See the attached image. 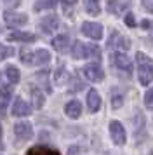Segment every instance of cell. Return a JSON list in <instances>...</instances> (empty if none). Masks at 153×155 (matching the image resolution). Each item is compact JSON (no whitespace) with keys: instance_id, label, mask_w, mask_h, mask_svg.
Instances as JSON below:
<instances>
[{"instance_id":"cell-1","label":"cell","mask_w":153,"mask_h":155,"mask_svg":"<svg viewBox=\"0 0 153 155\" xmlns=\"http://www.w3.org/2000/svg\"><path fill=\"white\" fill-rule=\"evenodd\" d=\"M138 61V78L141 85H150L153 82V61L146 56L145 52L136 54Z\"/></svg>"},{"instance_id":"cell-2","label":"cell","mask_w":153,"mask_h":155,"mask_svg":"<svg viewBox=\"0 0 153 155\" xmlns=\"http://www.w3.org/2000/svg\"><path fill=\"white\" fill-rule=\"evenodd\" d=\"M110 136H111V141L115 145H118V147H122L125 143V140H127L125 138V129L118 120H111L110 122Z\"/></svg>"},{"instance_id":"cell-3","label":"cell","mask_w":153,"mask_h":155,"mask_svg":"<svg viewBox=\"0 0 153 155\" xmlns=\"http://www.w3.org/2000/svg\"><path fill=\"white\" fill-rule=\"evenodd\" d=\"M82 71H83V75H85V78L90 80V82H101V80L104 78V71H103V68H101L97 63L85 64Z\"/></svg>"},{"instance_id":"cell-4","label":"cell","mask_w":153,"mask_h":155,"mask_svg":"<svg viewBox=\"0 0 153 155\" xmlns=\"http://www.w3.org/2000/svg\"><path fill=\"white\" fill-rule=\"evenodd\" d=\"M82 33L85 37L92 38V40H101V37H103V26L99 23L85 21L82 25Z\"/></svg>"},{"instance_id":"cell-5","label":"cell","mask_w":153,"mask_h":155,"mask_svg":"<svg viewBox=\"0 0 153 155\" xmlns=\"http://www.w3.org/2000/svg\"><path fill=\"white\" fill-rule=\"evenodd\" d=\"M111 63L122 71H127V73L132 71V61L129 59L127 54H124V52H115V54H111Z\"/></svg>"},{"instance_id":"cell-6","label":"cell","mask_w":153,"mask_h":155,"mask_svg":"<svg viewBox=\"0 0 153 155\" xmlns=\"http://www.w3.org/2000/svg\"><path fill=\"white\" fill-rule=\"evenodd\" d=\"M4 21L9 26H23L28 23V16L26 14H19V12H12V11H5L4 12Z\"/></svg>"},{"instance_id":"cell-7","label":"cell","mask_w":153,"mask_h":155,"mask_svg":"<svg viewBox=\"0 0 153 155\" xmlns=\"http://www.w3.org/2000/svg\"><path fill=\"white\" fill-rule=\"evenodd\" d=\"M38 26H40V30L44 33H52V31L57 30V26H59V19H57V16L49 14L47 18H44V19L38 23Z\"/></svg>"},{"instance_id":"cell-8","label":"cell","mask_w":153,"mask_h":155,"mask_svg":"<svg viewBox=\"0 0 153 155\" xmlns=\"http://www.w3.org/2000/svg\"><path fill=\"white\" fill-rule=\"evenodd\" d=\"M14 133L18 138L21 140H30L31 136H33V127L30 122H18L16 126H14Z\"/></svg>"},{"instance_id":"cell-9","label":"cell","mask_w":153,"mask_h":155,"mask_svg":"<svg viewBox=\"0 0 153 155\" xmlns=\"http://www.w3.org/2000/svg\"><path fill=\"white\" fill-rule=\"evenodd\" d=\"M111 45L120 47V49H129V47H131V40H129V38H125V37H122L118 31H113V33L110 35L108 47H111Z\"/></svg>"},{"instance_id":"cell-10","label":"cell","mask_w":153,"mask_h":155,"mask_svg":"<svg viewBox=\"0 0 153 155\" xmlns=\"http://www.w3.org/2000/svg\"><path fill=\"white\" fill-rule=\"evenodd\" d=\"M64 113L68 115L70 119H78V117L82 115V105H80L76 99H71V101H68L66 106H64Z\"/></svg>"},{"instance_id":"cell-11","label":"cell","mask_w":153,"mask_h":155,"mask_svg":"<svg viewBox=\"0 0 153 155\" xmlns=\"http://www.w3.org/2000/svg\"><path fill=\"white\" fill-rule=\"evenodd\" d=\"M30 113H31V110H30L28 103H24V99L18 98L16 101H14L12 115H16V117H26V115H30Z\"/></svg>"},{"instance_id":"cell-12","label":"cell","mask_w":153,"mask_h":155,"mask_svg":"<svg viewBox=\"0 0 153 155\" xmlns=\"http://www.w3.org/2000/svg\"><path fill=\"white\" fill-rule=\"evenodd\" d=\"M7 40H12V42H35V35L30 31H12L9 33Z\"/></svg>"},{"instance_id":"cell-13","label":"cell","mask_w":153,"mask_h":155,"mask_svg":"<svg viewBox=\"0 0 153 155\" xmlns=\"http://www.w3.org/2000/svg\"><path fill=\"white\" fill-rule=\"evenodd\" d=\"M87 106H89V110L92 113L97 112V110L101 108V96H99L97 91H94V89H90L89 94H87Z\"/></svg>"},{"instance_id":"cell-14","label":"cell","mask_w":153,"mask_h":155,"mask_svg":"<svg viewBox=\"0 0 153 155\" xmlns=\"http://www.w3.org/2000/svg\"><path fill=\"white\" fill-rule=\"evenodd\" d=\"M50 42H52V47H54L57 52H64L70 45V38L66 35H57V37H54Z\"/></svg>"},{"instance_id":"cell-15","label":"cell","mask_w":153,"mask_h":155,"mask_svg":"<svg viewBox=\"0 0 153 155\" xmlns=\"http://www.w3.org/2000/svg\"><path fill=\"white\" fill-rule=\"evenodd\" d=\"M127 5H129V0H110L108 2V11H110L111 14L118 16Z\"/></svg>"},{"instance_id":"cell-16","label":"cell","mask_w":153,"mask_h":155,"mask_svg":"<svg viewBox=\"0 0 153 155\" xmlns=\"http://www.w3.org/2000/svg\"><path fill=\"white\" fill-rule=\"evenodd\" d=\"M71 54H73L75 59H83V58H87V44H82L80 40H76V42L73 44Z\"/></svg>"},{"instance_id":"cell-17","label":"cell","mask_w":153,"mask_h":155,"mask_svg":"<svg viewBox=\"0 0 153 155\" xmlns=\"http://www.w3.org/2000/svg\"><path fill=\"white\" fill-rule=\"evenodd\" d=\"M26 155H61L57 150H52V148L47 147H33L28 150Z\"/></svg>"},{"instance_id":"cell-18","label":"cell","mask_w":153,"mask_h":155,"mask_svg":"<svg viewBox=\"0 0 153 155\" xmlns=\"http://www.w3.org/2000/svg\"><path fill=\"white\" fill-rule=\"evenodd\" d=\"M50 61V54H49V51L45 49H40L37 51V52H33V63L35 64H45Z\"/></svg>"},{"instance_id":"cell-19","label":"cell","mask_w":153,"mask_h":155,"mask_svg":"<svg viewBox=\"0 0 153 155\" xmlns=\"http://www.w3.org/2000/svg\"><path fill=\"white\" fill-rule=\"evenodd\" d=\"M5 75H7V78H9V82H12V84H18L19 78H21V73L16 66H7Z\"/></svg>"},{"instance_id":"cell-20","label":"cell","mask_w":153,"mask_h":155,"mask_svg":"<svg viewBox=\"0 0 153 155\" xmlns=\"http://www.w3.org/2000/svg\"><path fill=\"white\" fill-rule=\"evenodd\" d=\"M56 4H57V0H37L33 7H35V11H44V9L56 7Z\"/></svg>"},{"instance_id":"cell-21","label":"cell","mask_w":153,"mask_h":155,"mask_svg":"<svg viewBox=\"0 0 153 155\" xmlns=\"http://www.w3.org/2000/svg\"><path fill=\"white\" fill-rule=\"evenodd\" d=\"M122 105H124V94L120 91H113L111 92V106H113V110H118Z\"/></svg>"},{"instance_id":"cell-22","label":"cell","mask_w":153,"mask_h":155,"mask_svg":"<svg viewBox=\"0 0 153 155\" xmlns=\"http://www.w3.org/2000/svg\"><path fill=\"white\" fill-rule=\"evenodd\" d=\"M31 99H33V106L35 108H42V105H44V96H42L40 91L31 89Z\"/></svg>"},{"instance_id":"cell-23","label":"cell","mask_w":153,"mask_h":155,"mask_svg":"<svg viewBox=\"0 0 153 155\" xmlns=\"http://www.w3.org/2000/svg\"><path fill=\"white\" fill-rule=\"evenodd\" d=\"M54 78H56V84H64V82H66V78H68V73L64 71V68H57V70H56Z\"/></svg>"},{"instance_id":"cell-24","label":"cell","mask_w":153,"mask_h":155,"mask_svg":"<svg viewBox=\"0 0 153 155\" xmlns=\"http://www.w3.org/2000/svg\"><path fill=\"white\" fill-rule=\"evenodd\" d=\"M145 106L148 110H153V87H150L145 94Z\"/></svg>"},{"instance_id":"cell-25","label":"cell","mask_w":153,"mask_h":155,"mask_svg":"<svg viewBox=\"0 0 153 155\" xmlns=\"http://www.w3.org/2000/svg\"><path fill=\"white\" fill-rule=\"evenodd\" d=\"M87 58H96L99 59L101 58V51L97 45H87Z\"/></svg>"},{"instance_id":"cell-26","label":"cell","mask_w":153,"mask_h":155,"mask_svg":"<svg viewBox=\"0 0 153 155\" xmlns=\"http://www.w3.org/2000/svg\"><path fill=\"white\" fill-rule=\"evenodd\" d=\"M11 94H12V89H11V87H2V89H0V98H2L4 103H7V101L11 99Z\"/></svg>"},{"instance_id":"cell-27","label":"cell","mask_w":153,"mask_h":155,"mask_svg":"<svg viewBox=\"0 0 153 155\" xmlns=\"http://www.w3.org/2000/svg\"><path fill=\"white\" fill-rule=\"evenodd\" d=\"M21 61L23 63H33V52H30V51H21Z\"/></svg>"},{"instance_id":"cell-28","label":"cell","mask_w":153,"mask_h":155,"mask_svg":"<svg viewBox=\"0 0 153 155\" xmlns=\"http://www.w3.org/2000/svg\"><path fill=\"white\" fill-rule=\"evenodd\" d=\"M14 49L12 47H4V45H0V59H5V58L12 56Z\"/></svg>"},{"instance_id":"cell-29","label":"cell","mask_w":153,"mask_h":155,"mask_svg":"<svg viewBox=\"0 0 153 155\" xmlns=\"http://www.w3.org/2000/svg\"><path fill=\"white\" fill-rule=\"evenodd\" d=\"M124 21L129 28H136V19H134V14H132V12H127V14H125Z\"/></svg>"},{"instance_id":"cell-30","label":"cell","mask_w":153,"mask_h":155,"mask_svg":"<svg viewBox=\"0 0 153 155\" xmlns=\"http://www.w3.org/2000/svg\"><path fill=\"white\" fill-rule=\"evenodd\" d=\"M143 7H145L146 11L153 12V0H143Z\"/></svg>"},{"instance_id":"cell-31","label":"cell","mask_w":153,"mask_h":155,"mask_svg":"<svg viewBox=\"0 0 153 155\" xmlns=\"http://www.w3.org/2000/svg\"><path fill=\"white\" fill-rule=\"evenodd\" d=\"M141 26H143L145 30H151L153 28V23L148 21V19H143V21H141Z\"/></svg>"},{"instance_id":"cell-32","label":"cell","mask_w":153,"mask_h":155,"mask_svg":"<svg viewBox=\"0 0 153 155\" xmlns=\"http://www.w3.org/2000/svg\"><path fill=\"white\" fill-rule=\"evenodd\" d=\"M7 5H11V7H16V5H19V2L21 0H4Z\"/></svg>"},{"instance_id":"cell-33","label":"cell","mask_w":153,"mask_h":155,"mask_svg":"<svg viewBox=\"0 0 153 155\" xmlns=\"http://www.w3.org/2000/svg\"><path fill=\"white\" fill-rule=\"evenodd\" d=\"M68 155H80V150H78L76 147H71L70 152H68Z\"/></svg>"},{"instance_id":"cell-34","label":"cell","mask_w":153,"mask_h":155,"mask_svg":"<svg viewBox=\"0 0 153 155\" xmlns=\"http://www.w3.org/2000/svg\"><path fill=\"white\" fill-rule=\"evenodd\" d=\"M63 2H64V5H73L76 0H63Z\"/></svg>"},{"instance_id":"cell-35","label":"cell","mask_w":153,"mask_h":155,"mask_svg":"<svg viewBox=\"0 0 153 155\" xmlns=\"http://www.w3.org/2000/svg\"><path fill=\"white\" fill-rule=\"evenodd\" d=\"M87 4H99V0H87Z\"/></svg>"},{"instance_id":"cell-36","label":"cell","mask_w":153,"mask_h":155,"mask_svg":"<svg viewBox=\"0 0 153 155\" xmlns=\"http://www.w3.org/2000/svg\"><path fill=\"white\" fill-rule=\"evenodd\" d=\"M0 136H2V127H0Z\"/></svg>"}]
</instances>
